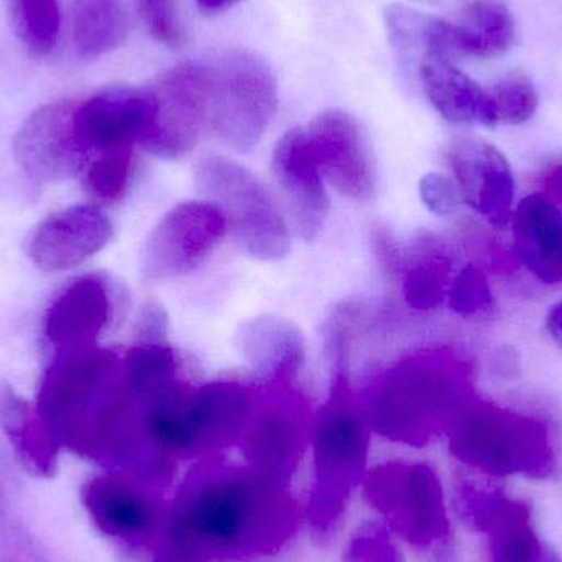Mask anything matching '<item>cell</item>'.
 I'll return each instance as SVG.
<instances>
[{"instance_id":"6da1fadb","label":"cell","mask_w":562,"mask_h":562,"mask_svg":"<svg viewBox=\"0 0 562 562\" xmlns=\"http://www.w3.org/2000/svg\"><path fill=\"white\" fill-rule=\"evenodd\" d=\"M36 406L59 446L82 458L148 482L173 474L148 445L144 406L127 389L115 350L91 346L56 353Z\"/></svg>"},{"instance_id":"7a4b0ae2","label":"cell","mask_w":562,"mask_h":562,"mask_svg":"<svg viewBox=\"0 0 562 562\" xmlns=\"http://www.w3.org/2000/svg\"><path fill=\"white\" fill-rule=\"evenodd\" d=\"M296 528L284 482L266 472L206 464L188 475L168 507L164 562L244 560L277 553Z\"/></svg>"},{"instance_id":"3957f363","label":"cell","mask_w":562,"mask_h":562,"mask_svg":"<svg viewBox=\"0 0 562 562\" xmlns=\"http://www.w3.org/2000/svg\"><path fill=\"white\" fill-rule=\"evenodd\" d=\"M465 386L458 359L445 350H425L380 373L362 408L370 429L383 438L425 446L468 405Z\"/></svg>"},{"instance_id":"277c9868","label":"cell","mask_w":562,"mask_h":562,"mask_svg":"<svg viewBox=\"0 0 562 562\" xmlns=\"http://www.w3.org/2000/svg\"><path fill=\"white\" fill-rule=\"evenodd\" d=\"M369 432L362 403L350 389L349 373H336L329 400L317 413L313 429L316 481L311 491L310 520L319 535L336 527L350 488L362 481Z\"/></svg>"},{"instance_id":"5b68a950","label":"cell","mask_w":562,"mask_h":562,"mask_svg":"<svg viewBox=\"0 0 562 562\" xmlns=\"http://www.w3.org/2000/svg\"><path fill=\"white\" fill-rule=\"evenodd\" d=\"M448 431L452 456L484 474L544 479L557 468L550 431L538 419L468 403Z\"/></svg>"},{"instance_id":"8992f818","label":"cell","mask_w":562,"mask_h":562,"mask_svg":"<svg viewBox=\"0 0 562 562\" xmlns=\"http://www.w3.org/2000/svg\"><path fill=\"white\" fill-rule=\"evenodd\" d=\"M207 121L217 137L236 151L259 145L279 108V85L259 53L231 48L207 63Z\"/></svg>"},{"instance_id":"52a82bcc","label":"cell","mask_w":562,"mask_h":562,"mask_svg":"<svg viewBox=\"0 0 562 562\" xmlns=\"http://www.w3.org/2000/svg\"><path fill=\"white\" fill-rule=\"evenodd\" d=\"M196 187L223 213L227 229L247 256L280 260L290 254L286 223L252 171L226 157H207L198 167Z\"/></svg>"},{"instance_id":"ba28073f","label":"cell","mask_w":562,"mask_h":562,"mask_svg":"<svg viewBox=\"0 0 562 562\" xmlns=\"http://www.w3.org/2000/svg\"><path fill=\"white\" fill-rule=\"evenodd\" d=\"M363 485L370 504L413 547L429 548L448 540L445 492L429 465L385 462L366 475Z\"/></svg>"},{"instance_id":"9c48e42d","label":"cell","mask_w":562,"mask_h":562,"mask_svg":"<svg viewBox=\"0 0 562 562\" xmlns=\"http://www.w3.org/2000/svg\"><path fill=\"white\" fill-rule=\"evenodd\" d=\"M154 121L142 147L161 160H180L200 142L210 105L206 65L180 63L150 86Z\"/></svg>"},{"instance_id":"30bf717a","label":"cell","mask_w":562,"mask_h":562,"mask_svg":"<svg viewBox=\"0 0 562 562\" xmlns=\"http://www.w3.org/2000/svg\"><path fill=\"white\" fill-rule=\"evenodd\" d=\"M81 501L108 537L132 547L160 544L168 508L151 482L131 472H108L82 485Z\"/></svg>"},{"instance_id":"8fae6325","label":"cell","mask_w":562,"mask_h":562,"mask_svg":"<svg viewBox=\"0 0 562 562\" xmlns=\"http://www.w3.org/2000/svg\"><path fill=\"white\" fill-rule=\"evenodd\" d=\"M223 213L207 201H188L168 211L142 250V272L173 280L196 272L226 236Z\"/></svg>"},{"instance_id":"7c38bea8","label":"cell","mask_w":562,"mask_h":562,"mask_svg":"<svg viewBox=\"0 0 562 562\" xmlns=\"http://www.w3.org/2000/svg\"><path fill=\"white\" fill-rule=\"evenodd\" d=\"M310 441V409L293 385H267L257 395L243 446L250 465L286 484Z\"/></svg>"},{"instance_id":"4fadbf2b","label":"cell","mask_w":562,"mask_h":562,"mask_svg":"<svg viewBox=\"0 0 562 562\" xmlns=\"http://www.w3.org/2000/svg\"><path fill=\"white\" fill-rule=\"evenodd\" d=\"M76 102L42 105L26 117L13 138V158L35 183H59L88 164V151L76 132Z\"/></svg>"},{"instance_id":"5bb4252c","label":"cell","mask_w":562,"mask_h":562,"mask_svg":"<svg viewBox=\"0 0 562 562\" xmlns=\"http://www.w3.org/2000/svg\"><path fill=\"white\" fill-rule=\"evenodd\" d=\"M458 508L469 527L487 535L491 562H562L538 537L525 502L461 484Z\"/></svg>"},{"instance_id":"9a60e30c","label":"cell","mask_w":562,"mask_h":562,"mask_svg":"<svg viewBox=\"0 0 562 562\" xmlns=\"http://www.w3.org/2000/svg\"><path fill=\"white\" fill-rule=\"evenodd\" d=\"M323 178L344 198L367 203L375 196L372 148L359 122L340 111L321 112L306 128Z\"/></svg>"},{"instance_id":"2e32d148","label":"cell","mask_w":562,"mask_h":562,"mask_svg":"<svg viewBox=\"0 0 562 562\" xmlns=\"http://www.w3.org/2000/svg\"><path fill=\"white\" fill-rule=\"evenodd\" d=\"M462 200L497 229L512 220L514 171L507 157L491 142L475 135H458L448 147Z\"/></svg>"},{"instance_id":"e0dca14e","label":"cell","mask_w":562,"mask_h":562,"mask_svg":"<svg viewBox=\"0 0 562 562\" xmlns=\"http://www.w3.org/2000/svg\"><path fill=\"white\" fill-rule=\"evenodd\" d=\"M112 236L114 227L101 207L79 204L43 220L30 233L25 250L36 269L59 273L101 252Z\"/></svg>"},{"instance_id":"ac0fdd59","label":"cell","mask_w":562,"mask_h":562,"mask_svg":"<svg viewBox=\"0 0 562 562\" xmlns=\"http://www.w3.org/2000/svg\"><path fill=\"white\" fill-rule=\"evenodd\" d=\"M154 112V95L148 88L105 89L76 102V132L89 157L101 151L134 148L147 135Z\"/></svg>"},{"instance_id":"d6986e66","label":"cell","mask_w":562,"mask_h":562,"mask_svg":"<svg viewBox=\"0 0 562 562\" xmlns=\"http://www.w3.org/2000/svg\"><path fill=\"white\" fill-rule=\"evenodd\" d=\"M272 168L297 236L313 243L326 224L329 196L304 128H291L277 142Z\"/></svg>"},{"instance_id":"ffe728a7","label":"cell","mask_w":562,"mask_h":562,"mask_svg":"<svg viewBox=\"0 0 562 562\" xmlns=\"http://www.w3.org/2000/svg\"><path fill=\"white\" fill-rule=\"evenodd\" d=\"M111 316V290L105 280L79 277L49 304L43 317V334L56 353L95 346Z\"/></svg>"},{"instance_id":"44dd1931","label":"cell","mask_w":562,"mask_h":562,"mask_svg":"<svg viewBox=\"0 0 562 562\" xmlns=\"http://www.w3.org/2000/svg\"><path fill=\"white\" fill-rule=\"evenodd\" d=\"M257 393L233 380L206 383L194 390L193 422L198 452L220 451L243 441L256 409Z\"/></svg>"},{"instance_id":"7402d4cb","label":"cell","mask_w":562,"mask_h":562,"mask_svg":"<svg viewBox=\"0 0 562 562\" xmlns=\"http://www.w3.org/2000/svg\"><path fill=\"white\" fill-rule=\"evenodd\" d=\"M237 347L267 385H291L306 359L303 334L290 321L260 316L240 324Z\"/></svg>"},{"instance_id":"603a6c76","label":"cell","mask_w":562,"mask_h":562,"mask_svg":"<svg viewBox=\"0 0 562 562\" xmlns=\"http://www.w3.org/2000/svg\"><path fill=\"white\" fill-rule=\"evenodd\" d=\"M515 249L528 272L547 284L562 281V213L550 198L530 194L514 214Z\"/></svg>"},{"instance_id":"cb8c5ba5","label":"cell","mask_w":562,"mask_h":562,"mask_svg":"<svg viewBox=\"0 0 562 562\" xmlns=\"http://www.w3.org/2000/svg\"><path fill=\"white\" fill-rule=\"evenodd\" d=\"M0 431L29 474L49 479L58 472L61 446L38 406L20 396L7 382H0Z\"/></svg>"},{"instance_id":"d4e9b609","label":"cell","mask_w":562,"mask_h":562,"mask_svg":"<svg viewBox=\"0 0 562 562\" xmlns=\"http://www.w3.org/2000/svg\"><path fill=\"white\" fill-rule=\"evenodd\" d=\"M423 89L432 108L454 125L498 124L491 94L452 61L426 59L419 65Z\"/></svg>"},{"instance_id":"484cf974","label":"cell","mask_w":562,"mask_h":562,"mask_svg":"<svg viewBox=\"0 0 562 562\" xmlns=\"http://www.w3.org/2000/svg\"><path fill=\"white\" fill-rule=\"evenodd\" d=\"M449 22L458 59L498 58L512 48L517 35L514 13L502 0H471Z\"/></svg>"},{"instance_id":"4316f807","label":"cell","mask_w":562,"mask_h":562,"mask_svg":"<svg viewBox=\"0 0 562 562\" xmlns=\"http://www.w3.org/2000/svg\"><path fill=\"white\" fill-rule=\"evenodd\" d=\"M385 29L390 45L406 58L419 59V65L426 59H458L449 20L392 3L385 9Z\"/></svg>"},{"instance_id":"83f0119b","label":"cell","mask_w":562,"mask_h":562,"mask_svg":"<svg viewBox=\"0 0 562 562\" xmlns=\"http://www.w3.org/2000/svg\"><path fill=\"white\" fill-rule=\"evenodd\" d=\"M69 30L72 48L85 61L115 52L128 35L124 0H75Z\"/></svg>"},{"instance_id":"f1b7e54d","label":"cell","mask_w":562,"mask_h":562,"mask_svg":"<svg viewBox=\"0 0 562 562\" xmlns=\"http://www.w3.org/2000/svg\"><path fill=\"white\" fill-rule=\"evenodd\" d=\"M403 294L413 310H436L451 288V260L435 249H422L403 266Z\"/></svg>"},{"instance_id":"f546056e","label":"cell","mask_w":562,"mask_h":562,"mask_svg":"<svg viewBox=\"0 0 562 562\" xmlns=\"http://www.w3.org/2000/svg\"><path fill=\"white\" fill-rule=\"evenodd\" d=\"M12 25L30 55L46 56L58 43L61 15L58 0H7Z\"/></svg>"},{"instance_id":"4dcf8cb0","label":"cell","mask_w":562,"mask_h":562,"mask_svg":"<svg viewBox=\"0 0 562 562\" xmlns=\"http://www.w3.org/2000/svg\"><path fill=\"white\" fill-rule=\"evenodd\" d=\"M134 168V148L101 151L82 168V187L99 204H114L124 198Z\"/></svg>"},{"instance_id":"1f68e13d","label":"cell","mask_w":562,"mask_h":562,"mask_svg":"<svg viewBox=\"0 0 562 562\" xmlns=\"http://www.w3.org/2000/svg\"><path fill=\"white\" fill-rule=\"evenodd\" d=\"M491 94L498 124H527L538 109V92L525 72L514 71L495 82Z\"/></svg>"},{"instance_id":"d6a6232c","label":"cell","mask_w":562,"mask_h":562,"mask_svg":"<svg viewBox=\"0 0 562 562\" xmlns=\"http://www.w3.org/2000/svg\"><path fill=\"white\" fill-rule=\"evenodd\" d=\"M138 12L148 33L171 49L187 43V32L178 13L177 0H137Z\"/></svg>"},{"instance_id":"836d02e7","label":"cell","mask_w":562,"mask_h":562,"mask_svg":"<svg viewBox=\"0 0 562 562\" xmlns=\"http://www.w3.org/2000/svg\"><path fill=\"white\" fill-rule=\"evenodd\" d=\"M449 307L469 317L492 306V291L484 273L474 266L464 267L449 288Z\"/></svg>"},{"instance_id":"e575fe53","label":"cell","mask_w":562,"mask_h":562,"mask_svg":"<svg viewBox=\"0 0 562 562\" xmlns=\"http://www.w3.org/2000/svg\"><path fill=\"white\" fill-rule=\"evenodd\" d=\"M346 562H402L385 528L367 525L353 535L346 550Z\"/></svg>"},{"instance_id":"d590c367","label":"cell","mask_w":562,"mask_h":562,"mask_svg":"<svg viewBox=\"0 0 562 562\" xmlns=\"http://www.w3.org/2000/svg\"><path fill=\"white\" fill-rule=\"evenodd\" d=\"M419 194L423 203L438 216H449L461 204L458 184L445 175L429 173L419 181Z\"/></svg>"},{"instance_id":"8d00e7d4","label":"cell","mask_w":562,"mask_h":562,"mask_svg":"<svg viewBox=\"0 0 562 562\" xmlns=\"http://www.w3.org/2000/svg\"><path fill=\"white\" fill-rule=\"evenodd\" d=\"M372 247L375 250L376 260H379L382 269L389 273L390 277L398 276L402 273L403 257L396 246L395 237L385 227H373L372 229Z\"/></svg>"},{"instance_id":"74e56055","label":"cell","mask_w":562,"mask_h":562,"mask_svg":"<svg viewBox=\"0 0 562 562\" xmlns=\"http://www.w3.org/2000/svg\"><path fill=\"white\" fill-rule=\"evenodd\" d=\"M544 326H547V333L550 334L551 340H553L557 346L562 347V300L558 301V303L548 311Z\"/></svg>"},{"instance_id":"f35d334b","label":"cell","mask_w":562,"mask_h":562,"mask_svg":"<svg viewBox=\"0 0 562 562\" xmlns=\"http://www.w3.org/2000/svg\"><path fill=\"white\" fill-rule=\"evenodd\" d=\"M196 2L204 13L217 15V13H223L226 12V10L233 9V7L237 5L240 0H196Z\"/></svg>"},{"instance_id":"ab89813d","label":"cell","mask_w":562,"mask_h":562,"mask_svg":"<svg viewBox=\"0 0 562 562\" xmlns=\"http://www.w3.org/2000/svg\"><path fill=\"white\" fill-rule=\"evenodd\" d=\"M547 187L557 200L562 201V167L557 168V170L548 177Z\"/></svg>"},{"instance_id":"60d3db41","label":"cell","mask_w":562,"mask_h":562,"mask_svg":"<svg viewBox=\"0 0 562 562\" xmlns=\"http://www.w3.org/2000/svg\"><path fill=\"white\" fill-rule=\"evenodd\" d=\"M161 562H164V561H161Z\"/></svg>"}]
</instances>
